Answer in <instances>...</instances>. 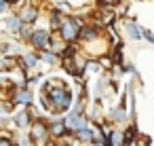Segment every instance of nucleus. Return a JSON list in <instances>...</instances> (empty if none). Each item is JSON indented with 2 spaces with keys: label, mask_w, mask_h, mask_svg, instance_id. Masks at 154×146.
<instances>
[{
  "label": "nucleus",
  "mask_w": 154,
  "mask_h": 146,
  "mask_svg": "<svg viewBox=\"0 0 154 146\" xmlns=\"http://www.w3.org/2000/svg\"><path fill=\"white\" fill-rule=\"evenodd\" d=\"M45 43H47V34H45V32H36V34H34V45L42 47Z\"/></svg>",
  "instance_id": "obj_1"
},
{
  "label": "nucleus",
  "mask_w": 154,
  "mask_h": 146,
  "mask_svg": "<svg viewBox=\"0 0 154 146\" xmlns=\"http://www.w3.org/2000/svg\"><path fill=\"white\" fill-rule=\"evenodd\" d=\"M63 34H66V38H74V34H76V28H74L72 24H66V26H63Z\"/></svg>",
  "instance_id": "obj_2"
},
{
  "label": "nucleus",
  "mask_w": 154,
  "mask_h": 146,
  "mask_svg": "<svg viewBox=\"0 0 154 146\" xmlns=\"http://www.w3.org/2000/svg\"><path fill=\"white\" fill-rule=\"evenodd\" d=\"M40 135H45V127L38 123V125L34 127V138H40Z\"/></svg>",
  "instance_id": "obj_3"
},
{
  "label": "nucleus",
  "mask_w": 154,
  "mask_h": 146,
  "mask_svg": "<svg viewBox=\"0 0 154 146\" xmlns=\"http://www.w3.org/2000/svg\"><path fill=\"white\" fill-rule=\"evenodd\" d=\"M19 127H23V125H28V114H21V116H17V121H15Z\"/></svg>",
  "instance_id": "obj_4"
},
{
  "label": "nucleus",
  "mask_w": 154,
  "mask_h": 146,
  "mask_svg": "<svg viewBox=\"0 0 154 146\" xmlns=\"http://www.w3.org/2000/svg\"><path fill=\"white\" fill-rule=\"evenodd\" d=\"M129 32H131V34H133V38H139V28H135V26H133V24H131V26H129Z\"/></svg>",
  "instance_id": "obj_5"
},
{
  "label": "nucleus",
  "mask_w": 154,
  "mask_h": 146,
  "mask_svg": "<svg viewBox=\"0 0 154 146\" xmlns=\"http://www.w3.org/2000/svg\"><path fill=\"white\" fill-rule=\"evenodd\" d=\"M23 17H26V21H32V17H34V11H26V13H23Z\"/></svg>",
  "instance_id": "obj_6"
},
{
  "label": "nucleus",
  "mask_w": 154,
  "mask_h": 146,
  "mask_svg": "<svg viewBox=\"0 0 154 146\" xmlns=\"http://www.w3.org/2000/svg\"><path fill=\"white\" fill-rule=\"evenodd\" d=\"M80 138H82V140H89V138H91V131H80Z\"/></svg>",
  "instance_id": "obj_7"
}]
</instances>
